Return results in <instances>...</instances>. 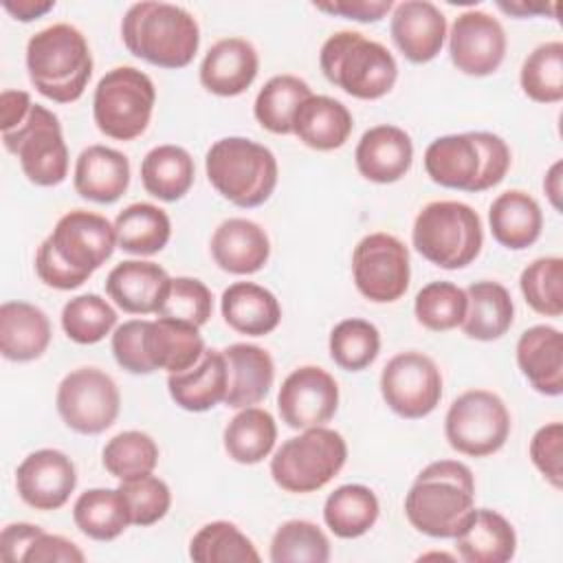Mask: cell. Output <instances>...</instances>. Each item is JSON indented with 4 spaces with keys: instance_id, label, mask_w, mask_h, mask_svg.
<instances>
[{
    "instance_id": "cell-3",
    "label": "cell",
    "mask_w": 563,
    "mask_h": 563,
    "mask_svg": "<svg viewBox=\"0 0 563 563\" xmlns=\"http://www.w3.org/2000/svg\"><path fill=\"white\" fill-rule=\"evenodd\" d=\"M475 508V477L457 460L424 466L405 495V517L433 539H453L464 517Z\"/></svg>"
},
{
    "instance_id": "cell-4",
    "label": "cell",
    "mask_w": 563,
    "mask_h": 563,
    "mask_svg": "<svg viewBox=\"0 0 563 563\" xmlns=\"http://www.w3.org/2000/svg\"><path fill=\"white\" fill-rule=\"evenodd\" d=\"M125 48L158 68H185L198 53L200 26L196 18L172 2H136L121 20Z\"/></svg>"
},
{
    "instance_id": "cell-21",
    "label": "cell",
    "mask_w": 563,
    "mask_h": 563,
    "mask_svg": "<svg viewBox=\"0 0 563 563\" xmlns=\"http://www.w3.org/2000/svg\"><path fill=\"white\" fill-rule=\"evenodd\" d=\"M260 70L255 46L244 37H222L200 64V84L218 97H238L251 88Z\"/></svg>"
},
{
    "instance_id": "cell-23",
    "label": "cell",
    "mask_w": 563,
    "mask_h": 563,
    "mask_svg": "<svg viewBox=\"0 0 563 563\" xmlns=\"http://www.w3.org/2000/svg\"><path fill=\"white\" fill-rule=\"evenodd\" d=\"M211 257L224 273L253 275L266 266L271 240L257 222L229 218L220 222L211 235Z\"/></svg>"
},
{
    "instance_id": "cell-2",
    "label": "cell",
    "mask_w": 563,
    "mask_h": 563,
    "mask_svg": "<svg viewBox=\"0 0 563 563\" xmlns=\"http://www.w3.org/2000/svg\"><path fill=\"white\" fill-rule=\"evenodd\" d=\"M510 163V147L493 132L444 134L424 150V172L435 185L471 194L497 187Z\"/></svg>"
},
{
    "instance_id": "cell-15",
    "label": "cell",
    "mask_w": 563,
    "mask_h": 563,
    "mask_svg": "<svg viewBox=\"0 0 563 563\" xmlns=\"http://www.w3.org/2000/svg\"><path fill=\"white\" fill-rule=\"evenodd\" d=\"M387 407L407 420L429 416L442 398V374L431 356L409 350L391 356L380 372Z\"/></svg>"
},
{
    "instance_id": "cell-39",
    "label": "cell",
    "mask_w": 563,
    "mask_h": 563,
    "mask_svg": "<svg viewBox=\"0 0 563 563\" xmlns=\"http://www.w3.org/2000/svg\"><path fill=\"white\" fill-rule=\"evenodd\" d=\"M224 451L238 464H260L277 440L275 418L260 407L240 409L224 427Z\"/></svg>"
},
{
    "instance_id": "cell-31",
    "label": "cell",
    "mask_w": 563,
    "mask_h": 563,
    "mask_svg": "<svg viewBox=\"0 0 563 563\" xmlns=\"http://www.w3.org/2000/svg\"><path fill=\"white\" fill-rule=\"evenodd\" d=\"M143 345L154 372L165 369L169 374H176L189 369L205 354V341L200 336V330L191 323L167 317L147 321Z\"/></svg>"
},
{
    "instance_id": "cell-9",
    "label": "cell",
    "mask_w": 563,
    "mask_h": 563,
    "mask_svg": "<svg viewBox=\"0 0 563 563\" xmlns=\"http://www.w3.org/2000/svg\"><path fill=\"white\" fill-rule=\"evenodd\" d=\"M347 444L334 429L310 427L288 438L271 457L273 482L295 495L323 488L345 466Z\"/></svg>"
},
{
    "instance_id": "cell-36",
    "label": "cell",
    "mask_w": 563,
    "mask_h": 563,
    "mask_svg": "<svg viewBox=\"0 0 563 563\" xmlns=\"http://www.w3.org/2000/svg\"><path fill=\"white\" fill-rule=\"evenodd\" d=\"M73 519L81 534L95 541H112L132 526L130 506L121 488H88L75 506Z\"/></svg>"
},
{
    "instance_id": "cell-38",
    "label": "cell",
    "mask_w": 563,
    "mask_h": 563,
    "mask_svg": "<svg viewBox=\"0 0 563 563\" xmlns=\"http://www.w3.org/2000/svg\"><path fill=\"white\" fill-rule=\"evenodd\" d=\"M117 246L130 255H154L163 251L172 235L169 216L152 202L128 205L114 218Z\"/></svg>"
},
{
    "instance_id": "cell-58",
    "label": "cell",
    "mask_w": 563,
    "mask_h": 563,
    "mask_svg": "<svg viewBox=\"0 0 563 563\" xmlns=\"http://www.w3.org/2000/svg\"><path fill=\"white\" fill-rule=\"evenodd\" d=\"M561 172H563V163L556 161L548 172H545V178H543V189L552 202V207L556 211H561Z\"/></svg>"
},
{
    "instance_id": "cell-41",
    "label": "cell",
    "mask_w": 563,
    "mask_h": 563,
    "mask_svg": "<svg viewBox=\"0 0 563 563\" xmlns=\"http://www.w3.org/2000/svg\"><path fill=\"white\" fill-rule=\"evenodd\" d=\"M189 559L198 563H257L260 554L235 523L211 521L191 537Z\"/></svg>"
},
{
    "instance_id": "cell-51",
    "label": "cell",
    "mask_w": 563,
    "mask_h": 563,
    "mask_svg": "<svg viewBox=\"0 0 563 563\" xmlns=\"http://www.w3.org/2000/svg\"><path fill=\"white\" fill-rule=\"evenodd\" d=\"M530 460L537 471L556 488H563V424L548 422L530 440Z\"/></svg>"
},
{
    "instance_id": "cell-24",
    "label": "cell",
    "mask_w": 563,
    "mask_h": 563,
    "mask_svg": "<svg viewBox=\"0 0 563 563\" xmlns=\"http://www.w3.org/2000/svg\"><path fill=\"white\" fill-rule=\"evenodd\" d=\"M517 365L534 391L563 394V334L552 325H532L521 332L515 347Z\"/></svg>"
},
{
    "instance_id": "cell-42",
    "label": "cell",
    "mask_w": 563,
    "mask_h": 563,
    "mask_svg": "<svg viewBox=\"0 0 563 563\" xmlns=\"http://www.w3.org/2000/svg\"><path fill=\"white\" fill-rule=\"evenodd\" d=\"M521 90L537 103H559L563 99V42L539 44L521 64Z\"/></svg>"
},
{
    "instance_id": "cell-25",
    "label": "cell",
    "mask_w": 563,
    "mask_h": 563,
    "mask_svg": "<svg viewBox=\"0 0 563 563\" xmlns=\"http://www.w3.org/2000/svg\"><path fill=\"white\" fill-rule=\"evenodd\" d=\"M227 363V396L224 405L244 409L262 402L275 380L273 356L253 343H233L222 350Z\"/></svg>"
},
{
    "instance_id": "cell-17",
    "label": "cell",
    "mask_w": 563,
    "mask_h": 563,
    "mask_svg": "<svg viewBox=\"0 0 563 563\" xmlns=\"http://www.w3.org/2000/svg\"><path fill=\"white\" fill-rule=\"evenodd\" d=\"M506 31L486 11H464L455 18L449 33V55L453 66L471 77L493 75L506 57Z\"/></svg>"
},
{
    "instance_id": "cell-56",
    "label": "cell",
    "mask_w": 563,
    "mask_h": 563,
    "mask_svg": "<svg viewBox=\"0 0 563 563\" xmlns=\"http://www.w3.org/2000/svg\"><path fill=\"white\" fill-rule=\"evenodd\" d=\"M33 101L24 90H2L0 95V130L9 132L18 128L31 112Z\"/></svg>"
},
{
    "instance_id": "cell-10",
    "label": "cell",
    "mask_w": 563,
    "mask_h": 563,
    "mask_svg": "<svg viewBox=\"0 0 563 563\" xmlns=\"http://www.w3.org/2000/svg\"><path fill=\"white\" fill-rule=\"evenodd\" d=\"M154 103L156 88L152 79L134 66H117L95 88L92 119L101 134L114 141H132L147 130Z\"/></svg>"
},
{
    "instance_id": "cell-27",
    "label": "cell",
    "mask_w": 563,
    "mask_h": 563,
    "mask_svg": "<svg viewBox=\"0 0 563 563\" xmlns=\"http://www.w3.org/2000/svg\"><path fill=\"white\" fill-rule=\"evenodd\" d=\"M169 275L163 266L143 260H125L106 277L108 297L128 314H156Z\"/></svg>"
},
{
    "instance_id": "cell-33",
    "label": "cell",
    "mask_w": 563,
    "mask_h": 563,
    "mask_svg": "<svg viewBox=\"0 0 563 563\" xmlns=\"http://www.w3.org/2000/svg\"><path fill=\"white\" fill-rule=\"evenodd\" d=\"M488 224L497 244L510 251H523L539 240L543 213L530 194L508 189L493 200L488 209Z\"/></svg>"
},
{
    "instance_id": "cell-30",
    "label": "cell",
    "mask_w": 563,
    "mask_h": 563,
    "mask_svg": "<svg viewBox=\"0 0 563 563\" xmlns=\"http://www.w3.org/2000/svg\"><path fill=\"white\" fill-rule=\"evenodd\" d=\"M227 363L222 350H205L200 361L183 372L167 376L172 400L185 411H209L227 396Z\"/></svg>"
},
{
    "instance_id": "cell-1",
    "label": "cell",
    "mask_w": 563,
    "mask_h": 563,
    "mask_svg": "<svg viewBox=\"0 0 563 563\" xmlns=\"http://www.w3.org/2000/svg\"><path fill=\"white\" fill-rule=\"evenodd\" d=\"M114 246V222L106 216L75 209L64 213L37 246L35 273L40 282L55 290H75L110 260Z\"/></svg>"
},
{
    "instance_id": "cell-7",
    "label": "cell",
    "mask_w": 563,
    "mask_h": 563,
    "mask_svg": "<svg viewBox=\"0 0 563 563\" xmlns=\"http://www.w3.org/2000/svg\"><path fill=\"white\" fill-rule=\"evenodd\" d=\"M323 77L354 99L385 97L398 77V64L387 46L358 31L330 35L319 51Z\"/></svg>"
},
{
    "instance_id": "cell-18",
    "label": "cell",
    "mask_w": 563,
    "mask_h": 563,
    "mask_svg": "<svg viewBox=\"0 0 563 563\" xmlns=\"http://www.w3.org/2000/svg\"><path fill=\"white\" fill-rule=\"evenodd\" d=\"M77 486L73 460L57 449H40L29 453L15 471V488L20 499L35 510L62 508Z\"/></svg>"
},
{
    "instance_id": "cell-45",
    "label": "cell",
    "mask_w": 563,
    "mask_h": 563,
    "mask_svg": "<svg viewBox=\"0 0 563 563\" xmlns=\"http://www.w3.org/2000/svg\"><path fill=\"white\" fill-rule=\"evenodd\" d=\"M466 290L453 282H429L413 301L416 319L431 332H446L462 325L466 314Z\"/></svg>"
},
{
    "instance_id": "cell-12",
    "label": "cell",
    "mask_w": 563,
    "mask_h": 563,
    "mask_svg": "<svg viewBox=\"0 0 563 563\" xmlns=\"http://www.w3.org/2000/svg\"><path fill=\"white\" fill-rule=\"evenodd\" d=\"M444 435L451 449L462 455H493L510 435L508 407L488 389H468L451 402L444 418Z\"/></svg>"
},
{
    "instance_id": "cell-52",
    "label": "cell",
    "mask_w": 563,
    "mask_h": 563,
    "mask_svg": "<svg viewBox=\"0 0 563 563\" xmlns=\"http://www.w3.org/2000/svg\"><path fill=\"white\" fill-rule=\"evenodd\" d=\"M147 319H132L123 321L112 332V354L121 369L130 374H152L154 367L147 361L143 336H145Z\"/></svg>"
},
{
    "instance_id": "cell-11",
    "label": "cell",
    "mask_w": 563,
    "mask_h": 563,
    "mask_svg": "<svg viewBox=\"0 0 563 563\" xmlns=\"http://www.w3.org/2000/svg\"><path fill=\"white\" fill-rule=\"evenodd\" d=\"M7 152L15 154L29 183L55 187L68 176V147L57 114L33 103L29 117L13 130L2 132Z\"/></svg>"
},
{
    "instance_id": "cell-13",
    "label": "cell",
    "mask_w": 563,
    "mask_h": 563,
    "mask_svg": "<svg viewBox=\"0 0 563 563\" xmlns=\"http://www.w3.org/2000/svg\"><path fill=\"white\" fill-rule=\"evenodd\" d=\"M62 422L81 435L110 429L121 409V394L112 376L99 367H77L57 385L55 396Z\"/></svg>"
},
{
    "instance_id": "cell-26",
    "label": "cell",
    "mask_w": 563,
    "mask_h": 563,
    "mask_svg": "<svg viewBox=\"0 0 563 563\" xmlns=\"http://www.w3.org/2000/svg\"><path fill=\"white\" fill-rule=\"evenodd\" d=\"M75 191L97 205L117 202L130 185V161L106 145H88L75 161Z\"/></svg>"
},
{
    "instance_id": "cell-19",
    "label": "cell",
    "mask_w": 563,
    "mask_h": 563,
    "mask_svg": "<svg viewBox=\"0 0 563 563\" xmlns=\"http://www.w3.org/2000/svg\"><path fill=\"white\" fill-rule=\"evenodd\" d=\"M389 33L411 64H427L442 51L446 18L429 0H405L391 9Z\"/></svg>"
},
{
    "instance_id": "cell-44",
    "label": "cell",
    "mask_w": 563,
    "mask_h": 563,
    "mask_svg": "<svg viewBox=\"0 0 563 563\" xmlns=\"http://www.w3.org/2000/svg\"><path fill=\"white\" fill-rule=\"evenodd\" d=\"M101 464L119 482L143 477L156 468L158 446L143 431H121L106 442Z\"/></svg>"
},
{
    "instance_id": "cell-32",
    "label": "cell",
    "mask_w": 563,
    "mask_h": 563,
    "mask_svg": "<svg viewBox=\"0 0 563 563\" xmlns=\"http://www.w3.org/2000/svg\"><path fill=\"white\" fill-rule=\"evenodd\" d=\"M220 312L229 328L246 336L271 334L282 321L277 297L253 282H235L220 297Z\"/></svg>"
},
{
    "instance_id": "cell-50",
    "label": "cell",
    "mask_w": 563,
    "mask_h": 563,
    "mask_svg": "<svg viewBox=\"0 0 563 563\" xmlns=\"http://www.w3.org/2000/svg\"><path fill=\"white\" fill-rule=\"evenodd\" d=\"M119 488L128 499L132 526H141V528L152 526L161 521L172 506L169 486L152 473L143 477L125 479L119 484Z\"/></svg>"
},
{
    "instance_id": "cell-47",
    "label": "cell",
    "mask_w": 563,
    "mask_h": 563,
    "mask_svg": "<svg viewBox=\"0 0 563 563\" xmlns=\"http://www.w3.org/2000/svg\"><path fill=\"white\" fill-rule=\"evenodd\" d=\"M117 325L114 308L99 295H77L62 308V328L79 345H92L106 339Z\"/></svg>"
},
{
    "instance_id": "cell-28",
    "label": "cell",
    "mask_w": 563,
    "mask_h": 563,
    "mask_svg": "<svg viewBox=\"0 0 563 563\" xmlns=\"http://www.w3.org/2000/svg\"><path fill=\"white\" fill-rule=\"evenodd\" d=\"M352 128L354 119L347 106L328 95H310L292 119V134L317 152H332L345 145Z\"/></svg>"
},
{
    "instance_id": "cell-59",
    "label": "cell",
    "mask_w": 563,
    "mask_h": 563,
    "mask_svg": "<svg viewBox=\"0 0 563 563\" xmlns=\"http://www.w3.org/2000/svg\"><path fill=\"white\" fill-rule=\"evenodd\" d=\"M499 9L506 11V13H515L519 18H526V15H532V13H545L548 7H530V4H506V2H499Z\"/></svg>"
},
{
    "instance_id": "cell-37",
    "label": "cell",
    "mask_w": 563,
    "mask_h": 563,
    "mask_svg": "<svg viewBox=\"0 0 563 563\" xmlns=\"http://www.w3.org/2000/svg\"><path fill=\"white\" fill-rule=\"evenodd\" d=\"M380 512L378 497L363 484L334 488L323 504V521L339 539H356L374 528Z\"/></svg>"
},
{
    "instance_id": "cell-16",
    "label": "cell",
    "mask_w": 563,
    "mask_h": 563,
    "mask_svg": "<svg viewBox=\"0 0 563 563\" xmlns=\"http://www.w3.org/2000/svg\"><path fill=\"white\" fill-rule=\"evenodd\" d=\"M282 422L290 429L323 427L339 409V385L330 372L317 365L292 369L277 394Z\"/></svg>"
},
{
    "instance_id": "cell-20",
    "label": "cell",
    "mask_w": 563,
    "mask_h": 563,
    "mask_svg": "<svg viewBox=\"0 0 563 563\" xmlns=\"http://www.w3.org/2000/svg\"><path fill=\"white\" fill-rule=\"evenodd\" d=\"M354 163L365 180L389 185L400 180L413 163L411 136L391 123H380L363 132L354 150Z\"/></svg>"
},
{
    "instance_id": "cell-46",
    "label": "cell",
    "mask_w": 563,
    "mask_h": 563,
    "mask_svg": "<svg viewBox=\"0 0 563 563\" xmlns=\"http://www.w3.org/2000/svg\"><path fill=\"white\" fill-rule=\"evenodd\" d=\"M273 563H325L330 561V541L325 532L306 519L282 523L271 539Z\"/></svg>"
},
{
    "instance_id": "cell-5",
    "label": "cell",
    "mask_w": 563,
    "mask_h": 563,
    "mask_svg": "<svg viewBox=\"0 0 563 563\" xmlns=\"http://www.w3.org/2000/svg\"><path fill=\"white\" fill-rule=\"evenodd\" d=\"M26 70L35 90L55 101H77L92 77V53L79 29L66 22L51 24L26 44Z\"/></svg>"
},
{
    "instance_id": "cell-14",
    "label": "cell",
    "mask_w": 563,
    "mask_h": 563,
    "mask_svg": "<svg viewBox=\"0 0 563 563\" xmlns=\"http://www.w3.org/2000/svg\"><path fill=\"white\" fill-rule=\"evenodd\" d=\"M356 290L374 303H391L409 288L411 266L407 246L391 233L365 235L352 253Z\"/></svg>"
},
{
    "instance_id": "cell-48",
    "label": "cell",
    "mask_w": 563,
    "mask_h": 563,
    "mask_svg": "<svg viewBox=\"0 0 563 563\" xmlns=\"http://www.w3.org/2000/svg\"><path fill=\"white\" fill-rule=\"evenodd\" d=\"M526 303L543 317L563 314V260L539 257L530 262L519 277Z\"/></svg>"
},
{
    "instance_id": "cell-53",
    "label": "cell",
    "mask_w": 563,
    "mask_h": 563,
    "mask_svg": "<svg viewBox=\"0 0 563 563\" xmlns=\"http://www.w3.org/2000/svg\"><path fill=\"white\" fill-rule=\"evenodd\" d=\"M86 554L66 537L40 532L24 552L22 563H84Z\"/></svg>"
},
{
    "instance_id": "cell-22",
    "label": "cell",
    "mask_w": 563,
    "mask_h": 563,
    "mask_svg": "<svg viewBox=\"0 0 563 563\" xmlns=\"http://www.w3.org/2000/svg\"><path fill=\"white\" fill-rule=\"evenodd\" d=\"M453 539L466 563H508L517 552L512 523L490 508H473Z\"/></svg>"
},
{
    "instance_id": "cell-8",
    "label": "cell",
    "mask_w": 563,
    "mask_h": 563,
    "mask_svg": "<svg viewBox=\"0 0 563 563\" xmlns=\"http://www.w3.org/2000/svg\"><path fill=\"white\" fill-rule=\"evenodd\" d=\"M411 242L427 262L457 271L475 262L482 251V220L466 202L433 200L418 211Z\"/></svg>"
},
{
    "instance_id": "cell-40",
    "label": "cell",
    "mask_w": 563,
    "mask_h": 563,
    "mask_svg": "<svg viewBox=\"0 0 563 563\" xmlns=\"http://www.w3.org/2000/svg\"><path fill=\"white\" fill-rule=\"evenodd\" d=\"M310 95V86L297 75H275L257 92L253 114L264 130L273 134H292L295 112Z\"/></svg>"
},
{
    "instance_id": "cell-34",
    "label": "cell",
    "mask_w": 563,
    "mask_h": 563,
    "mask_svg": "<svg viewBox=\"0 0 563 563\" xmlns=\"http://www.w3.org/2000/svg\"><path fill=\"white\" fill-rule=\"evenodd\" d=\"M466 314L462 330L468 339L475 341H495L501 339L515 319V303L504 284L482 279L466 288Z\"/></svg>"
},
{
    "instance_id": "cell-55",
    "label": "cell",
    "mask_w": 563,
    "mask_h": 563,
    "mask_svg": "<svg viewBox=\"0 0 563 563\" xmlns=\"http://www.w3.org/2000/svg\"><path fill=\"white\" fill-rule=\"evenodd\" d=\"M40 532H42L40 526L26 523V521L4 526L0 534V556L7 563H22L26 548Z\"/></svg>"
},
{
    "instance_id": "cell-57",
    "label": "cell",
    "mask_w": 563,
    "mask_h": 563,
    "mask_svg": "<svg viewBox=\"0 0 563 563\" xmlns=\"http://www.w3.org/2000/svg\"><path fill=\"white\" fill-rule=\"evenodd\" d=\"M55 7V0H4L2 9L20 22H33L46 15Z\"/></svg>"
},
{
    "instance_id": "cell-54",
    "label": "cell",
    "mask_w": 563,
    "mask_h": 563,
    "mask_svg": "<svg viewBox=\"0 0 563 563\" xmlns=\"http://www.w3.org/2000/svg\"><path fill=\"white\" fill-rule=\"evenodd\" d=\"M312 7L330 15H341L345 20L378 22L394 9V2L391 0H334V2H314Z\"/></svg>"
},
{
    "instance_id": "cell-43",
    "label": "cell",
    "mask_w": 563,
    "mask_h": 563,
    "mask_svg": "<svg viewBox=\"0 0 563 563\" xmlns=\"http://www.w3.org/2000/svg\"><path fill=\"white\" fill-rule=\"evenodd\" d=\"M328 350L334 365L345 372H361L376 361L380 352V332L367 319H343L332 328Z\"/></svg>"
},
{
    "instance_id": "cell-6",
    "label": "cell",
    "mask_w": 563,
    "mask_h": 563,
    "mask_svg": "<svg viewBox=\"0 0 563 563\" xmlns=\"http://www.w3.org/2000/svg\"><path fill=\"white\" fill-rule=\"evenodd\" d=\"M205 169L211 187L242 209L264 205L273 196L279 176L275 154L244 136L216 141L207 150Z\"/></svg>"
},
{
    "instance_id": "cell-35",
    "label": "cell",
    "mask_w": 563,
    "mask_h": 563,
    "mask_svg": "<svg viewBox=\"0 0 563 563\" xmlns=\"http://www.w3.org/2000/svg\"><path fill=\"white\" fill-rule=\"evenodd\" d=\"M196 165L180 145H156L141 161V180L150 196L163 202L180 200L194 185Z\"/></svg>"
},
{
    "instance_id": "cell-29",
    "label": "cell",
    "mask_w": 563,
    "mask_h": 563,
    "mask_svg": "<svg viewBox=\"0 0 563 563\" xmlns=\"http://www.w3.org/2000/svg\"><path fill=\"white\" fill-rule=\"evenodd\" d=\"M46 312L29 301H4L0 306V352L7 361L29 363L40 358L51 343Z\"/></svg>"
},
{
    "instance_id": "cell-49",
    "label": "cell",
    "mask_w": 563,
    "mask_h": 563,
    "mask_svg": "<svg viewBox=\"0 0 563 563\" xmlns=\"http://www.w3.org/2000/svg\"><path fill=\"white\" fill-rule=\"evenodd\" d=\"M213 310V297L205 282L196 277H169L163 301L156 310L158 317L178 319L196 328L205 325Z\"/></svg>"
}]
</instances>
